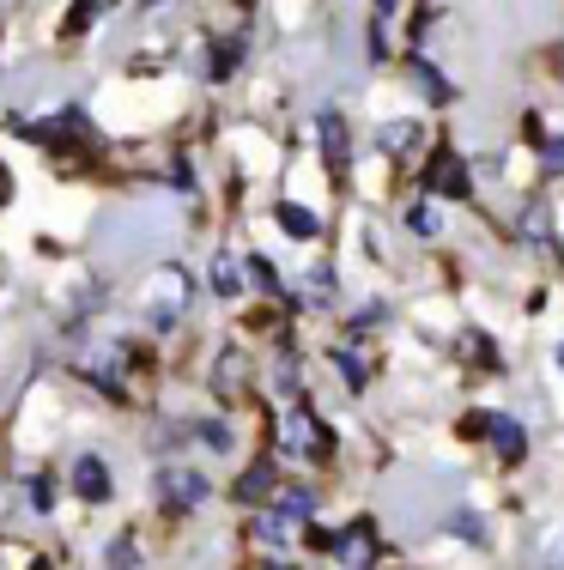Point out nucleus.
<instances>
[{
    "instance_id": "obj_4",
    "label": "nucleus",
    "mask_w": 564,
    "mask_h": 570,
    "mask_svg": "<svg viewBox=\"0 0 564 570\" xmlns=\"http://www.w3.org/2000/svg\"><path fill=\"white\" fill-rule=\"evenodd\" d=\"M73 492L86 498V504H103V498L116 492V485H110V468H103L98 455H79V461H73Z\"/></svg>"
},
{
    "instance_id": "obj_23",
    "label": "nucleus",
    "mask_w": 564,
    "mask_h": 570,
    "mask_svg": "<svg viewBox=\"0 0 564 570\" xmlns=\"http://www.w3.org/2000/svg\"><path fill=\"white\" fill-rule=\"evenodd\" d=\"M558 371H564V346H558Z\"/></svg>"
},
{
    "instance_id": "obj_1",
    "label": "nucleus",
    "mask_w": 564,
    "mask_h": 570,
    "mask_svg": "<svg viewBox=\"0 0 564 570\" xmlns=\"http://www.w3.org/2000/svg\"><path fill=\"white\" fill-rule=\"evenodd\" d=\"M279 450L286 455H328V425L304 401L286 406V419H279Z\"/></svg>"
},
{
    "instance_id": "obj_24",
    "label": "nucleus",
    "mask_w": 564,
    "mask_h": 570,
    "mask_svg": "<svg viewBox=\"0 0 564 570\" xmlns=\"http://www.w3.org/2000/svg\"><path fill=\"white\" fill-rule=\"evenodd\" d=\"M146 7H152V0H146Z\"/></svg>"
},
{
    "instance_id": "obj_7",
    "label": "nucleus",
    "mask_w": 564,
    "mask_h": 570,
    "mask_svg": "<svg viewBox=\"0 0 564 570\" xmlns=\"http://www.w3.org/2000/svg\"><path fill=\"white\" fill-rule=\"evenodd\" d=\"M492 443H498V455L509 461V468H516L522 455H528V431L516 425V419H504V413H492V431H486Z\"/></svg>"
},
{
    "instance_id": "obj_11",
    "label": "nucleus",
    "mask_w": 564,
    "mask_h": 570,
    "mask_svg": "<svg viewBox=\"0 0 564 570\" xmlns=\"http://www.w3.org/2000/svg\"><path fill=\"white\" fill-rule=\"evenodd\" d=\"M244 267H249V262L219 255V262H212V292H219V297H237V292H244Z\"/></svg>"
},
{
    "instance_id": "obj_14",
    "label": "nucleus",
    "mask_w": 564,
    "mask_h": 570,
    "mask_svg": "<svg viewBox=\"0 0 564 570\" xmlns=\"http://www.w3.org/2000/svg\"><path fill=\"white\" fill-rule=\"evenodd\" d=\"M413 140H419V128H413V121H388V128H383V153H407Z\"/></svg>"
},
{
    "instance_id": "obj_15",
    "label": "nucleus",
    "mask_w": 564,
    "mask_h": 570,
    "mask_svg": "<svg viewBox=\"0 0 564 570\" xmlns=\"http://www.w3.org/2000/svg\"><path fill=\"white\" fill-rule=\"evenodd\" d=\"M103 7H110V0H73V12H67V31H86V24L98 19Z\"/></svg>"
},
{
    "instance_id": "obj_16",
    "label": "nucleus",
    "mask_w": 564,
    "mask_h": 570,
    "mask_svg": "<svg viewBox=\"0 0 564 570\" xmlns=\"http://www.w3.org/2000/svg\"><path fill=\"white\" fill-rule=\"evenodd\" d=\"M310 304H334V267H316L310 274Z\"/></svg>"
},
{
    "instance_id": "obj_20",
    "label": "nucleus",
    "mask_w": 564,
    "mask_h": 570,
    "mask_svg": "<svg viewBox=\"0 0 564 570\" xmlns=\"http://www.w3.org/2000/svg\"><path fill=\"white\" fill-rule=\"evenodd\" d=\"M200 443H207V450H231V431H225V425H200Z\"/></svg>"
},
{
    "instance_id": "obj_19",
    "label": "nucleus",
    "mask_w": 564,
    "mask_h": 570,
    "mask_svg": "<svg viewBox=\"0 0 564 570\" xmlns=\"http://www.w3.org/2000/svg\"><path fill=\"white\" fill-rule=\"evenodd\" d=\"M541 165L546 170H564V134H553V140L541 146Z\"/></svg>"
},
{
    "instance_id": "obj_17",
    "label": "nucleus",
    "mask_w": 564,
    "mask_h": 570,
    "mask_svg": "<svg viewBox=\"0 0 564 570\" xmlns=\"http://www.w3.org/2000/svg\"><path fill=\"white\" fill-rule=\"evenodd\" d=\"M249 274H255V285H261V292H279V267H274V262L249 255Z\"/></svg>"
},
{
    "instance_id": "obj_13",
    "label": "nucleus",
    "mask_w": 564,
    "mask_h": 570,
    "mask_svg": "<svg viewBox=\"0 0 564 570\" xmlns=\"http://www.w3.org/2000/svg\"><path fill=\"white\" fill-rule=\"evenodd\" d=\"M437 207H432V200H413V207H407V230H419V237H437Z\"/></svg>"
},
{
    "instance_id": "obj_18",
    "label": "nucleus",
    "mask_w": 564,
    "mask_h": 570,
    "mask_svg": "<svg viewBox=\"0 0 564 570\" xmlns=\"http://www.w3.org/2000/svg\"><path fill=\"white\" fill-rule=\"evenodd\" d=\"M237 61H244V43H237V37H231V43H225L219 56H212V73L225 79V73H231V67H237Z\"/></svg>"
},
{
    "instance_id": "obj_2",
    "label": "nucleus",
    "mask_w": 564,
    "mask_h": 570,
    "mask_svg": "<svg viewBox=\"0 0 564 570\" xmlns=\"http://www.w3.org/2000/svg\"><path fill=\"white\" fill-rule=\"evenodd\" d=\"M425 188H437V195L462 200L467 188H474V170H467V158L455 153V146H437L432 165H425Z\"/></svg>"
},
{
    "instance_id": "obj_3",
    "label": "nucleus",
    "mask_w": 564,
    "mask_h": 570,
    "mask_svg": "<svg viewBox=\"0 0 564 570\" xmlns=\"http://www.w3.org/2000/svg\"><path fill=\"white\" fill-rule=\"evenodd\" d=\"M158 504H165V510L207 504V480H200L195 468H165V473H158Z\"/></svg>"
},
{
    "instance_id": "obj_5",
    "label": "nucleus",
    "mask_w": 564,
    "mask_h": 570,
    "mask_svg": "<svg viewBox=\"0 0 564 570\" xmlns=\"http://www.w3.org/2000/svg\"><path fill=\"white\" fill-rule=\"evenodd\" d=\"M316 140H321L328 170L346 176V121H340V110H321V116H316Z\"/></svg>"
},
{
    "instance_id": "obj_21",
    "label": "nucleus",
    "mask_w": 564,
    "mask_h": 570,
    "mask_svg": "<svg viewBox=\"0 0 564 570\" xmlns=\"http://www.w3.org/2000/svg\"><path fill=\"white\" fill-rule=\"evenodd\" d=\"M133 559H140V552H133V540H116V547H110V564H133Z\"/></svg>"
},
{
    "instance_id": "obj_6",
    "label": "nucleus",
    "mask_w": 564,
    "mask_h": 570,
    "mask_svg": "<svg viewBox=\"0 0 564 570\" xmlns=\"http://www.w3.org/2000/svg\"><path fill=\"white\" fill-rule=\"evenodd\" d=\"M334 559H346V564L376 559V522H353L346 534H334Z\"/></svg>"
},
{
    "instance_id": "obj_12",
    "label": "nucleus",
    "mask_w": 564,
    "mask_h": 570,
    "mask_svg": "<svg viewBox=\"0 0 564 570\" xmlns=\"http://www.w3.org/2000/svg\"><path fill=\"white\" fill-rule=\"evenodd\" d=\"M413 79L425 86V98H432V104H449V98H455V91H449V79H443L432 61H419V56H413Z\"/></svg>"
},
{
    "instance_id": "obj_22",
    "label": "nucleus",
    "mask_w": 564,
    "mask_h": 570,
    "mask_svg": "<svg viewBox=\"0 0 564 570\" xmlns=\"http://www.w3.org/2000/svg\"><path fill=\"white\" fill-rule=\"evenodd\" d=\"M12 195V183H7V170H0V200H7Z\"/></svg>"
},
{
    "instance_id": "obj_8",
    "label": "nucleus",
    "mask_w": 564,
    "mask_h": 570,
    "mask_svg": "<svg viewBox=\"0 0 564 570\" xmlns=\"http://www.w3.org/2000/svg\"><path fill=\"white\" fill-rule=\"evenodd\" d=\"M279 492V473H274V461H255V468L237 480V498L244 504H261V498H274Z\"/></svg>"
},
{
    "instance_id": "obj_9",
    "label": "nucleus",
    "mask_w": 564,
    "mask_h": 570,
    "mask_svg": "<svg viewBox=\"0 0 564 570\" xmlns=\"http://www.w3.org/2000/svg\"><path fill=\"white\" fill-rule=\"evenodd\" d=\"M274 219L286 225V230H291V237H298V243H310L316 230H321V219H316V213H304L298 200H279V207H274Z\"/></svg>"
},
{
    "instance_id": "obj_10",
    "label": "nucleus",
    "mask_w": 564,
    "mask_h": 570,
    "mask_svg": "<svg viewBox=\"0 0 564 570\" xmlns=\"http://www.w3.org/2000/svg\"><path fill=\"white\" fill-rule=\"evenodd\" d=\"M182 297H188V279L182 274H165V279H158V297H152V316L170 322V309H182Z\"/></svg>"
}]
</instances>
